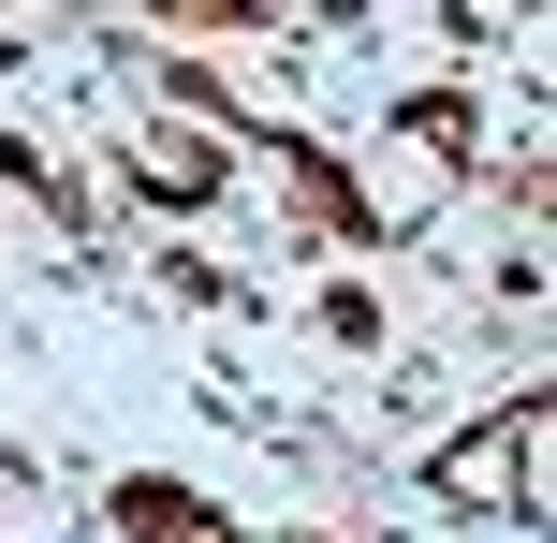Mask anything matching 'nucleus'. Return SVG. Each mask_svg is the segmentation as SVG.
Here are the masks:
<instances>
[{"instance_id": "1", "label": "nucleus", "mask_w": 557, "mask_h": 543, "mask_svg": "<svg viewBox=\"0 0 557 543\" xmlns=\"http://www.w3.org/2000/svg\"><path fill=\"white\" fill-rule=\"evenodd\" d=\"M529 441H543V411H513V427L455 441V470H441V485H470V499H513V485H529Z\"/></svg>"}]
</instances>
